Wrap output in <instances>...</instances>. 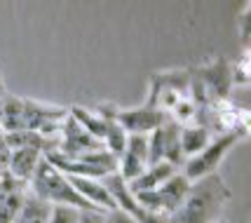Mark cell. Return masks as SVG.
<instances>
[{
    "instance_id": "obj_16",
    "label": "cell",
    "mask_w": 251,
    "mask_h": 223,
    "mask_svg": "<svg viewBox=\"0 0 251 223\" xmlns=\"http://www.w3.org/2000/svg\"><path fill=\"white\" fill-rule=\"evenodd\" d=\"M24 198H26V193H17V195L0 200V223H14V219H17V214H19L24 204Z\"/></svg>"
},
{
    "instance_id": "obj_3",
    "label": "cell",
    "mask_w": 251,
    "mask_h": 223,
    "mask_svg": "<svg viewBox=\"0 0 251 223\" xmlns=\"http://www.w3.org/2000/svg\"><path fill=\"white\" fill-rule=\"evenodd\" d=\"M237 141H242V136L240 134H232V132L214 136V139L209 141L207 148H202L197 155L188 157L186 162L181 165V167H183L181 174H183L190 183L209 176V174H216V169H219V165L223 162V157L228 155V150L237 144Z\"/></svg>"
},
{
    "instance_id": "obj_13",
    "label": "cell",
    "mask_w": 251,
    "mask_h": 223,
    "mask_svg": "<svg viewBox=\"0 0 251 223\" xmlns=\"http://www.w3.org/2000/svg\"><path fill=\"white\" fill-rule=\"evenodd\" d=\"M68 115L75 120L87 134H92L94 139H99L103 144V136H106V120L97 108H85V106H71Z\"/></svg>"
},
{
    "instance_id": "obj_10",
    "label": "cell",
    "mask_w": 251,
    "mask_h": 223,
    "mask_svg": "<svg viewBox=\"0 0 251 223\" xmlns=\"http://www.w3.org/2000/svg\"><path fill=\"white\" fill-rule=\"evenodd\" d=\"M40 160H43V153H40L38 148H17V150H10L7 172H10V176H14L17 181L28 183Z\"/></svg>"
},
{
    "instance_id": "obj_9",
    "label": "cell",
    "mask_w": 251,
    "mask_h": 223,
    "mask_svg": "<svg viewBox=\"0 0 251 223\" xmlns=\"http://www.w3.org/2000/svg\"><path fill=\"white\" fill-rule=\"evenodd\" d=\"M188 190H190V181H188L181 172H176L172 178H167L162 186L157 188V200H160V214L162 216H172V214L183 204Z\"/></svg>"
},
{
    "instance_id": "obj_4",
    "label": "cell",
    "mask_w": 251,
    "mask_h": 223,
    "mask_svg": "<svg viewBox=\"0 0 251 223\" xmlns=\"http://www.w3.org/2000/svg\"><path fill=\"white\" fill-rule=\"evenodd\" d=\"M195 75L200 78L204 94H207L209 103L211 101H226L230 97V89H232V68L230 61L223 56H209L204 59L200 66L193 68Z\"/></svg>"
},
{
    "instance_id": "obj_22",
    "label": "cell",
    "mask_w": 251,
    "mask_h": 223,
    "mask_svg": "<svg viewBox=\"0 0 251 223\" xmlns=\"http://www.w3.org/2000/svg\"><path fill=\"white\" fill-rule=\"evenodd\" d=\"M106 221H108V223H136L129 214H125V212H113Z\"/></svg>"
},
{
    "instance_id": "obj_1",
    "label": "cell",
    "mask_w": 251,
    "mask_h": 223,
    "mask_svg": "<svg viewBox=\"0 0 251 223\" xmlns=\"http://www.w3.org/2000/svg\"><path fill=\"white\" fill-rule=\"evenodd\" d=\"M232 200V190L226 186V181L216 174L193 181L183 204L172 216H167L169 223H216L221 221V212Z\"/></svg>"
},
{
    "instance_id": "obj_18",
    "label": "cell",
    "mask_w": 251,
    "mask_h": 223,
    "mask_svg": "<svg viewBox=\"0 0 251 223\" xmlns=\"http://www.w3.org/2000/svg\"><path fill=\"white\" fill-rule=\"evenodd\" d=\"M17 193H26V183H24V181H17L14 176H10V172L2 174V176H0V200H5V198H10V195H17Z\"/></svg>"
},
{
    "instance_id": "obj_20",
    "label": "cell",
    "mask_w": 251,
    "mask_h": 223,
    "mask_svg": "<svg viewBox=\"0 0 251 223\" xmlns=\"http://www.w3.org/2000/svg\"><path fill=\"white\" fill-rule=\"evenodd\" d=\"M103 214H97V212H80V221L77 223H103Z\"/></svg>"
},
{
    "instance_id": "obj_23",
    "label": "cell",
    "mask_w": 251,
    "mask_h": 223,
    "mask_svg": "<svg viewBox=\"0 0 251 223\" xmlns=\"http://www.w3.org/2000/svg\"><path fill=\"white\" fill-rule=\"evenodd\" d=\"M0 92H7V89H5V80H2V73H0Z\"/></svg>"
},
{
    "instance_id": "obj_5",
    "label": "cell",
    "mask_w": 251,
    "mask_h": 223,
    "mask_svg": "<svg viewBox=\"0 0 251 223\" xmlns=\"http://www.w3.org/2000/svg\"><path fill=\"white\" fill-rule=\"evenodd\" d=\"M103 144L94 139L92 134H87L80 124L68 115L61 124V136H59V146H56L54 150L56 153H61L64 157L68 160H77V157L87 155V153H94V150H101Z\"/></svg>"
},
{
    "instance_id": "obj_2",
    "label": "cell",
    "mask_w": 251,
    "mask_h": 223,
    "mask_svg": "<svg viewBox=\"0 0 251 223\" xmlns=\"http://www.w3.org/2000/svg\"><path fill=\"white\" fill-rule=\"evenodd\" d=\"M26 190L31 193L33 198L47 202L50 207H73L77 212H97L89 202H85L75 190H73L68 176H64L61 172H56V169L45 160V155H43V160L38 162L31 181L26 183ZM97 214H101V212H97Z\"/></svg>"
},
{
    "instance_id": "obj_24",
    "label": "cell",
    "mask_w": 251,
    "mask_h": 223,
    "mask_svg": "<svg viewBox=\"0 0 251 223\" xmlns=\"http://www.w3.org/2000/svg\"><path fill=\"white\" fill-rule=\"evenodd\" d=\"M2 94H5V92H0V101H2Z\"/></svg>"
},
{
    "instance_id": "obj_17",
    "label": "cell",
    "mask_w": 251,
    "mask_h": 223,
    "mask_svg": "<svg viewBox=\"0 0 251 223\" xmlns=\"http://www.w3.org/2000/svg\"><path fill=\"white\" fill-rule=\"evenodd\" d=\"M237 28H240V40L244 45V50H249L251 43V2H244L242 14L237 17Z\"/></svg>"
},
{
    "instance_id": "obj_15",
    "label": "cell",
    "mask_w": 251,
    "mask_h": 223,
    "mask_svg": "<svg viewBox=\"0 0 251 223\" xmlns=\"http://www.w3.org/2000/svg\"><path fill=\"white\" fill-rule=\"evenodd\" d=\"M232 85H249L251 82V52L244 50L240 59H235L232 64Z\"/></svg>"
},
{
    "instance_id": "obj_11",
    "label": "cell",
    "mask_w": 251,
    "mask_h": 223,
    "mask_svg": "<svg viewBox=\"0 0 251 223\" xmlns=\"http://www.w3.org/2000/svg\"><path fill=\"white\" fill-rule=\"evenodd\" d=\"M176 172H178V169H176L174 165H169V162H157V165H151V167H146L139 176L131 181L129 190L131 193H139V190H157L167 178L174 176Z\"/></svg>"
},
{
    "instance_id": "obj_25",
    "label": "cell",
    "mask_w": 251,
    "mask_h": 223,
    "mask_svg": "<svg viewBox=\"0 0 251 223\" xmlns=\"http://www.w3.org/2000/svg\"><path fill=\"white\" fill-rule=\"evenodd\" d=\"M216 223H228V221H216Z\"/></svg>"
},
{
    "instance_id": "obj_26",
    "label": "cell",
    "mask_w": 251,
    "mask_h": 223,
    "mask_svg": "<svg viewBox=\"0 0 251 223\" xmlns=\"http://www.w3.org/2000/svg\"><path fill=\"white\" fill-rule=\"evenodd\" d=\"M103 223H108V221H103Z\"/></svg>"
},
{
    "instance_id": "obj_21",
    "label": "cell",
    "mask_w": 251,
    "mask_h": 223,
    "mask_svg": "<svg viewBox=\"0 0 251 223\" xmlns=\"http://www.w3.org/2000/svg\"><path fill=\"white\" fill-rule=\"evenodd\" d=\"M7 162H10V148L5 144V134L0 132V165L7 169Z\"/></svg>"
},
{
    "instance_id": "obj_19",
    "label": "cell",
    "mask_w": 251,
    "mask_h": 223,
    "mask_svg": "<svg viewBox=\"0 0 251 223\" xmlns=\"http://www.w3.org/2000/svg\"><path fill=\"white\" fill-rule=\"evenodd\" d=\"M80 221V212L73 207H52L50 221L47 223H77Z\"/></svg>"
},
{
    "instance_id": "obj_7",
    "label": "cell",
    "mask_w": 251,
    "mask_h": 223,
    "mask_svg": "<svg viewBox=\"0 0 251 223\" xmlns=\"http://www.w3.org/2000/svg\"><path fill=\"white\" fill-rule=\"evenodd\" d=\"M148 167V139L146 136H127V146L118 157V174H120L127 183Z\"/></svg>"
},
{
    "instance_id": "obj_6",
    "label": "cell",
    "mask_w": 251,
    "mask_h": 223,
    "mask_svg": "<svg viewBox=\"0 0 251 223\" xmlns=\"http://www.w3.org/2000/svg\"><path fill=\"white\" fill-rule=\"evenodd\" d=\"M115 120L127 136H148L157 127H162L167 115L151 106H139V108H115Z\"/></svg>"
},
{
    "instance_id": "obj_14",
    "label": "cell",
    "mask_w": 251,
    "mask_h": 223,
    "mask_svg": "<svg viewBox=\"0 0 251 223\" xmlns=\"http://www.w3.org/2000/svg\"><path fill=\"white\" fill-rule=\"evenodd\" d=\"M50 214H52V207L47 202L33 198L31 193H26L24 204L19 209V214H17L14 223H47L50 221Z\"/></svg>"
},
{
    "instance_id": "obj_8",
    "label": "cell",
    "mask_w": 251,
    "mask_h": 223,
    "mask_svg": "<svg viewBox=\"0 0 251 223\" xmlns=\"http://www.w3.org/2000/svg\"><path fill=\"white\" fill-rule=\"evenodd\" d=\"M68 181H71V186H73V190H75L77 195L85 202H89L97 212H101V214L118 212V207H115L113 198L108 195L103 181H99V178H82V176H68Z\"/></svg>"
},
{
    "instance_id": "obj_12",
    "label": "cell",
    "mask_w": 251,
    "mask_h": 223,
    "mask_svg": "<svg viewBox=\"0 0 251 223\" xmlns=\"http://www.w3.org/2000/svg\"><path fill=\"white\" fill-rule=\"evenodd\" d=\"M211 139H214L211 132L204 129L202 124H186V127H181L178 144H181V153H183V157L188 160V157L197 155L202 148H207Z\"/></svg>"
}]
</instances>
